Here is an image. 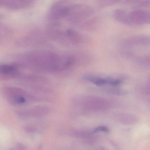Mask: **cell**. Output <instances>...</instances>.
Here are the masks:
<instances>
[{
  "label": "cell",
  "instance_id": "obj_25",
  "mask_svg": "<svg viewBox=\"0 0 150 150\" xmlns=\"http://www.w3.org/2000/svg\"><path fill=\"white\" fill-rule=\"evenodd\" d=\"M10 150H15V149H11Z\"/></svg>",
  "mask_w": 150,
  "mask_h": 150
},
{
  "label": "cell",
  "instance_id": "obj_1",
  "mask_svg": "<svg viewBox=\"0 0 150 150\" xmlns=\"http://www.w3.org/2000/svg\"><path fill=\"white\" fill-rule=\"evenodd\" d=\"M16 63L21 68L37 72L60 74L90 62L87 55L80 53H60L47 50H38L17 56Z\"/></svg>",
  "mask_w": 150,
  "mask_h": 150
},
{
  "label": "cell",
  "instance_id": "obj_3",
  "mask_svg": "<svg viewBox=\"0 0 150 150\" xmlns=\"http://www.w3.org/2000/svg\"><path fill=\"white\" fill-rule=\"evenodd\" d=\"M74 102L84 111L94 112L106 111L112 108L115 105L110 100L92 95L77 96L75 98Z\"/></svg>",
  "mask_w": 150,
  "mask_h": 150
},
{
  "label": "cell",
  "instance_id": "obj_14",
  "mask_svg": "<svg viewBox=\"0 0 150 150\" xmlns=\"http://www.w3.org/2000/svg\"><path fill=\"white\" fill-rule=\"evenodd\" d=\"M115 119L119 123L126 126H132L138 122L137 116L128 113H120L115 116Z\"/></svg>",
  "mask_w": 150,
  "mask_h": 150
},
{
  "label": "cell",
  "instance_id": "obj_4",
  "mask_svg": "<svg viewBox=\"0 0 150 150\" xmlns=\"http://www.w3.org/2000/svg\"><path fill=\"white\" fill-rule=\"evenodd\" d=\"M1 92L7 101L13 105H22L27 101H38L41 100L38 96L18 87L5 86L2 88Z\"/></svg>",
  "mask_w": 150,
  "mask_h": 150
},
{
  "label": "cell",
  "instance_id": "obj_22",
  "mask_svg": "<svg viewBox=\"0 0 150 150\" xmlns=\"http://www.w3.org/2000/svg\"><path fill=\"white\" fill-rule=\"evenodd\" d=\"M145 92L147 93L150 94V79L149 82H148V85H147V87L145 89Z\"/></svg>",
  "mask_w": 150,
  "mask_h": 150
},
{
  "label": "cell",
  "instance_id": "obj_20",
  "mask_svg": "<svg viewBox=\"0 0 150 150\" xmlns=\"http://www.w3.org/2000/svg\"><path fill=\"white\" fill-rule=\"evenodd\" d=\"M26 147L22 143L17 144L16 146V150H26Z\"/></svg>",
  "mask_w": 150,
  "mask_h": 150
},
{
  "label": "cell",
  "instance_id": "obj_5",
  "mask_svg": "<svg viewBox=\"0 0 150 150\" xmlns=\"http://www.w3.org/2000/svg\"><path fill=\"white\" fill-rule=\"evenodd\" d=\"M83 78L85 81L99 87L105 86L116 87L122 82L121 79L117 77L93 74H86L83 76Z\"/></svg>",
  "mask_w": 150,
  "mask_h": 150
},
{
  "label": "cell",
  "instance_id": "obj_11",
  "mask_svg": "<svg viewBox=\"0 0 150 150\" xmlns=\"http://www.w3.org/2000/svg\"><path fill=\"white\" fill-rule=\"evenodd\" d=\"M33 1L30 0H1L0 7L8 9L17 10L30 7Z\"/></svg>",
  "mask_w": 150,
  "mask_h": 150
},
{
  "label": "cell",
  "instance_id": "obj_10",
  "mask_svg": "<svg viewBox=\"0 0 150 150\" xmlns=\"http://www.w3.org/2000/svg\"><path fill=\"white\" fill-rule=\"evenodd\" d=\"M130 24L144 25L150 23V14L145 11L135 10L129 13Z\"/></svg>",
  "mask_w": 150,
  "mask_h": 150
},
{
  "label": "cell",
  "instance_id": "obj_18",
  "mask_svg": "<svg viewBox=\"0 0 150 150\" xmlns=\"http://www.w3.org/2000/svg\"><path fill=\"white\" fill-rule=\"evenodd\" d=\"M109 129L108 127L105 126H100L97 127L93 129V132L94 134L98 133H109Z\"/></svg>",
  "mask_w": 150,
  "mask_h": 150
},
{
  "label": "cell",
  "instance_id": "obj_19",
  "mask_svg": "<svg viewBox=\"0 0 150 150\" xmlns=\"http://www.w3.org/2000/svg\"><path fill=\"white\" fill-rule=\"evenodd\" d=\"M141 63L143 65L150 66V55L143 58L142 60L141 61Z\"/></svg>",
  "mask_w": 150,
  "mask_h": 150
},
{
  "label": "cell",
  "instance_id": "obj_23",
  "mask_svg": "<svg viewBox=\"0 0 150 150\" xmlns=\"http://www.w3.org/2000/svg\"><path fill=\"white\" fill-rule=\"evenodd\" d=\"M99 150H106L104 149H103V148H102V149H99Z\"/></svg>",
  "mask_w": 150,
  "mask_h": 150
},
{
  "label": "cell",
  "instance_id": "obj_2",
  "mask_svg": "<svg viewBox=\"0 0 150 150\" xmlns=\"http://www.w3.org/2000/svg\"><path fill=\"white\" fill-rule=\"evenodd\" d=\"M93 8L88 4L68 3L64 20L84 29H92L97 25Z\"/></svg>",
  "mask_w": 150,
  "mask_h": 150
},
{
  "label": "cell",
  "instance_id": "obj_24",
  "mask_svg": "<svg viewBox=\"0 0 150 150\" xmlns=\"http://www.w3.org/2000/svg\"><path fill=\"white\" fill-rule=\"evenodd\" d=\"M149 103H150V98L149 99Z\"/></svg>",
  "mask_w": 150,
  "mask_h": 150
},
{
  "label": "cell",
  "instance_id": "obj_7",
  "mask_svg": "<svg viewBox=\"0 0 150 150\" xmlns=\"http://www.w3.org/2000/svg\"><path fill=\"white\" fill-rule=\"evenodd\" d=\"M21 67L17 64H0V80L8 81L18 79L22 75Z\"/></svg>",
  "mask_w": 150,
  "mask_h": 150
},
{
  "label": "cell",
  "instance_id": "obj_16",
  "mask_svg": "<svg viewBox=\"0 0 150 150\" xmlns=\"http://www.w3.org/2000/svg\"><path fill=\"white\" fill-rule=\"evenodd\" d=\"M106 92L113 95H118V96H124L127 94L126 91L122 89H118L115 87H110L107 88L105 90Z\"/></svg>",
  "mask_w": 150,
  "mask_h": 150
},
{
  "label": "cell",
  "instance_id": "obj_6",
  "mask_svg": "<svg viewBox=\"0 0 150 150\" xmlns=\"http://www.w3.org/2000/svg\"><path fill=\"white\" fill-rule=\"evenodd\" d=\"M68 2L58 1L55 2L50 7L47 12V18L52 23H59V21L64 20Z\"/></svg>",
  "mask_w": 150,
  "mask_h": 150
},
{
  "label": "cell",
  "instance_id": "obj_8",
  "mask_svg": "<svg viewBox=\"0 0 150 150\" xmlns=\"http://www.w3.org/2000/svg\"><path fill=\"white\" fill-rule=\"evenodd\" d=\"M44 34L39 31H33L20 38L18 45L22 47L34 46L40 45L45 41Z\"/></svg>",
  "mask_w": 150,
  "mask_h": 150
},
{
  "label": "cell",
  "instance_id": "obj_12",
  "mask_svg": "<svg viewBox=\"0 0 150 150\" xmlns=\"http://www.w3.org/2000/svg\"><path fill=\"white\" fill-rule=\"evenodd\" d=\"M122 45L127 47L150 45V36L139 35L129 37L122 41Z\"/></svg>",
  "mask_w": 150,
  "mask_h": 150
},
{
  "label": "cell",
  "instance_id": "obj_17",
  "mask_svg": "<svg viewBox=\"0 0 150 150\" xmlns=\"http://www.w3.org/2000/svg\"><path fill=\"white\" fill-rule=\"evenodd\" d=\"M41 129L40 128L38 127L33 126V125H28L25 127V130L27 133H36L39 132Z\"/></svg>",
  "mask_w": 150,
  "mask_h": 150
},
{
  "label": "cell",
  "instance_id": "obj_21",
  "mask_svg": "<svg viewBox=\"0 0 150 150\" xmlns=\"http://www.w3.org/2000/svg\"><path fill=\"white\" fill-rule=\"evenodd\" d=\"M116 1H102L100 4H99L101 5V6H107L108 5H111V4H113Z\"/></svg>",
  "mask_w": 150,
  "mask_h": 150
},
{
  "label": "cell",
  "instance_id": "obj_9",
  "mask_svg": "<svg viewBox=\"0 0 150 150\" xmlns=\"http://www.w3.org/2000/svg\"><path fill=\"white\" fill-rule=\"evenodd\" d=\"M51 109L45 105L36 106L30 109L22 110L18 112V115L23 118H40L49 114Z\"/></svg>",
  "mask_w": 150,
  "mask_h": 150
},
{
  "label": "cell",
  "instance_id": "obj_13",
  "mask_svg": "<svg viewBox=\"0 0 150 150\" xmlns=\"http://www.w3.org/2000/svg\"><path fill=\"white\" fill-rule=\"evenodd\" d=\"M68 134L72 137L85 140L87 141L93 142L97 140L96 135L93 132H89L82 129H71L68 131Z\"/></svg>",
  "mask_w": 150,
  "mask_h": 150
},
{
  "label": "cell",
  "instance_id": "obj_15",
  "mask_svg": "<svg viewBox=\"0 0 150 150\" xmlns=\"http://www.w3.org/2000/svg\"><path fill=\"white\" fill-rule=\"evenodd\" d=\"M115 18L118 22L125 24H130L129 13L121 9H117L113 12Z\"/></svg>",
  "mask_w": 150,
  "mask_h": 150
}]
</instances>
